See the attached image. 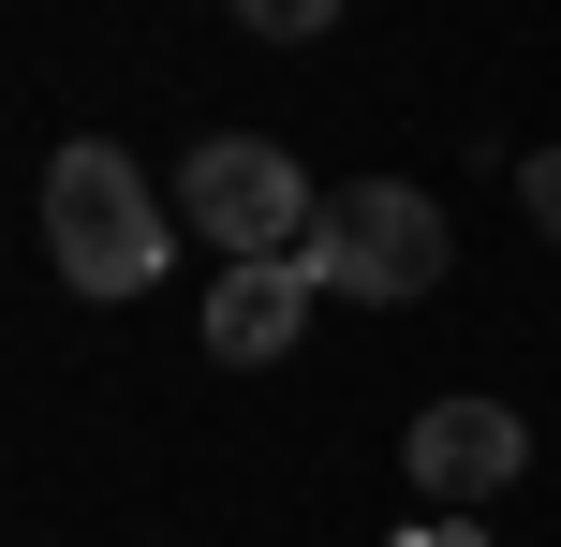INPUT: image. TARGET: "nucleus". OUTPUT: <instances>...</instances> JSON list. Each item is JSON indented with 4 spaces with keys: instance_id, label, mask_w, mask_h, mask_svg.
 <instances>
[{
    "instance_id": "nucleus-1",
    "label": "nucleus",
    "mask_w": 561,
    "mask_h": 547,
    "mask_svg": "<svg viewBox=\"0 0 561 547\" xmlns=\"http://www.w3.org/2000/svg\"><path fill=\"white\" fill-rule=\"evenodd\" d=\"M45 252H59V282L75 296H148L163 282V193L134 178V148H104V134H75L45 163Z\"/></svg>"
},
{
    "instance_id": "nucleus-2",
    "label": "nucleus",
    "mask_w": 561,
    "mask_h": 547,
    "mask_svg": "<svg viewBox=\"0 0 561 547\" xmlns=\"http://www.w3.org/2000/svg\"><path fill=\"white\" fill-rule=\"evenodd\" d=\"M444 207L414 193V178H355V193H325V223H310V266H325V296H369V311H414V296H444Z\"/></svg>"
},
{
    "instance_id": "nucleus-3",
    "label": "nucleus",
    "mask_w": 561,
    "mask_h": 547,
    "mask_svg": "<svg viewBox=\"0 0 561 547\" xmlns=\"http://www.w3.org/2000/svg\"><path fill=\"white\" fill-rule=\"evenodd\" d=\"M193 223H207V252L222 266H252V252H310V223H325V193L296 178V148H266V134H222V148H193Z\"/></svg>"
},
{
    "instance_id": "nucleus-4",
    "label": "nucleus",
    "mask_w": 561,
    "mask_h": 547,
    "mask_svg": "<svg viewBox=\"0 0 561 547\" xmlns=\"http://www.w3.org/2000/svg\"><path fill=\"white\" fill-rule=\"evenodd\" d=\"M399 474H414V503H503L517 474H533V430H517L503 400H428L414 430H399Z\"/></svg>"
},
{
    "instance_id": "nucleus-5",
    "label": "nucleus",
    "mask_w": 561,
    "mask_h": 547,
    "mask_svg": "<svg viewBox=\"0 0 561 547\" xmlns=\"http://www.w3.org/2000/svg\"><path fill=\"white\" fill-rule=\"evenodd\" d=\"M310 296H325V266H310V252L222 266V282H207V355H222V371H280L296 326H310Z\"/></svg>"
},
{
    "instance_id": "nucleus-6",
    "label": "nucleus",
    "mask_w": 561,
    "mask_h": 547,
    "mask_svg": "<svg viewBox=\"0 0 561 547\" xmlns=\"http://www.w3.org/2000/svg\"><path fill=\"white\" fill-rule=\"evenodd\" d=\"M237 30H266V45H310V30H340V0H237Z\"/></svg>"
},
{
    "instance_id": "nucleus-7",
    "label": "nucleus",
    "mask_w": 561,
    "mask_h": 547,
    "mask_svg": "<svg viewBox=\"0 0 561 547\" xmlns=\"http://www.w3.org/2000/svg\"><path fill=\"white\" fill-rule=\"evenodd\" d=\"M399 547H488V533H473V503H428V518L399 533Z\"/></svg>"
},
{
    "instance_id": "nucleus-8",
    "label": "nucleus",
    "mask_w": 561,
    "mask_h": 547,
    "mask_svg": "<svg viewBox=\"0 0 561 547\" xmlns=\"http://www.w3.org/2000/svg\"><path fill=\"white\" fill-rule=\"evenodd\" d=\"M517 193H533V223L561 237V148H547V163H533V178H517Z\"/></svg>"
}]
</instances>
